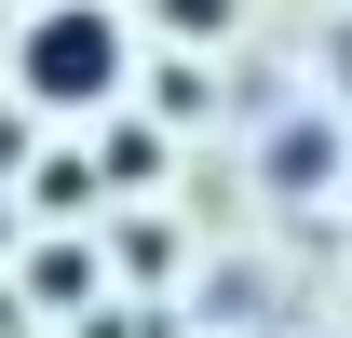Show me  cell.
<instances>
[{
    "mask_svg": "<svg viewBox=\"0 0 352 338\" xmlns=\"http://www.w3.org/2000/svg\"><path fill=\"white\" fill-rule=\"evenodd\" d=\"M0 244H14V216H0Z\"/></svg>",
    "mask_w": 352,
    "mask_h": 338,
    "instance_id": "30bf717a",
    "label": "cell"
},
{
    "mask_svg": "<svg viewBox=\"0 0 352 338\" xmlns=\"http://www.w3.org/2000/svg\"><path fill=\"white\" fill-rule=\"evenodd\" d=\"M204 95H217V82H204V68H190V54H176L163 82H149V109H163V122H204Z\"/></svg>",
    "mask_w": 352,
    "mask_h": 338,
    "instance_id": "8992f818",
    "label": "cell"
},
{
    "mask_svg": "<svg viewBox=\"0 0 352 338\" xmlns=\"http://www.w3.org/2000/svg\"><path fill=\"white\" fill-rule=\"evenodd\" d=\"M28 203H41V216H95V149H54V163H28Z\"/></svg>",
    "mask_w": 352,
    "mask_h": 338,
    "instance_id": "277c9868",
    "label": "cell"
},
{
    "mask_svg": "<svg viewBox=\"0 0 352 338\" xmlns=\"http://www.w3.org/2000/svg\"><path fill=\"white\" fill-rule=\"evenodd\" d=\"M230 14H244V0H163V27H176V41H217Z\"/></svg>",
    "mask_w": 352,
    "mask_h": 338,
    "instance_id": "52a82bcc",
    "label": "cell"
},
{
    "mask_svg": "<svg viewBox=\"0 0 352 338\" xmlns=\"http://www.w3.org/2000/svg\"><path fill=\"white\" fill-rule=\"evenodd\" d=\"M14 82H28V109H54V122H109L135 82V41L109 0H41L28 14V41H14Z\"/></svg>",
    "mask_w": 352,
    "mask_h": 338,
    "instance_id": "6da1fadb",
    "label": "cell"
},
{
    "mask_svg": "<svg viewBox=\"0 0 352 338\" xmlns=\"http://www.w3.org/2000/svg\"><path fill=\"white\" fill-rule=\"evenodd\" d=\"M0 338H28V311H0Z\"/></svg>",
    "mask_w": 352,
    "mask_h": 338,
    "instance_id": "9c48e42d",
    "label": "cell"
},
{
    "mask_svg": "<svg viewBox=\"0 0 352 338\" xmlns=\"http://www.w3.org/2000/svg\"><path fill=\"white\" fill-rule=\"evenodd\" d=\"M14 163H28V122H14V109H0V176H14Z\"/></svg>",
    "mask_w": 352,
    "mask_h": 338,
    "instance_id": "ba28073f",
    "label": "cell"
},
{
    "mask_svg": "<svg viewBox=\"0 0 352 338\" xmlns=\"http://www.w3.org/2000/svg\"><path fill=\"white\" fill-rule=\"evenodd\" d=\"M95 284H109L95 244H41V257H28V311H82V325H95Z\"/></svg>",
    "mask_w": 352,
    "mask_h": 338,
    "instance_id": "3957f363",
    "label": "cell"
},
{
    "mask_svg": "<svg viewBox=\"0 0 352 338\" xmlns=\"http://www.w3.org/2000/svg\"><path fill=\"white\" fill-rule=\"evenodd\" d=\"M149 176H163V122L109 109V122H95V190H149Z\"/></svg>",
    "mask_w": 352,
    "mask_h": 338,
    "instance_id": "7a4b0ae2",
    "label": "cell"
},
{
    "mask_svg": "<svg viewBox=\"0 0 352 338\" xmlns=\"http://www.w3.org/2000/svg\"><path fill=\"white\" fill-rule=\"evenodd\" d=\"M271 176H285V190L339 176V122H285V135H271Z\"/></svg>",
    "mask_w": 352,
    "mask_h": 338,
    "instance_id": "5b68a950",
    "label": "cell"
}]
</instances>
